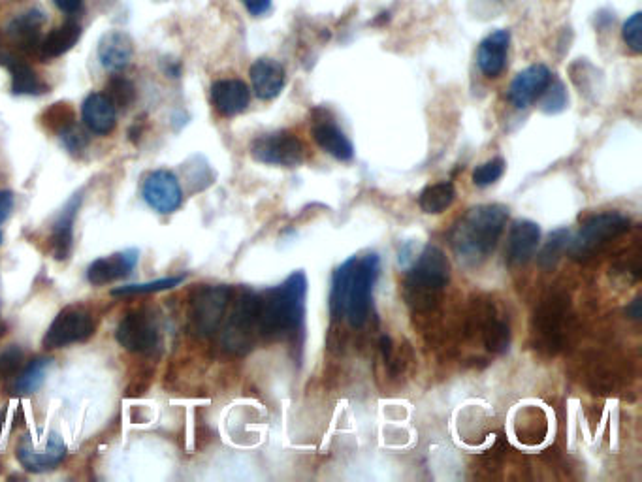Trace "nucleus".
<instances>
[{"label":"nucleus","mask_w":642,"mask_h":482,"mask_svg":"<svg viewBox=\"0 0 642 482\" xmlns=\"http://www.w3.org/2000/svg\"><path fill=\"white\" fill-rule=\"evenodd\" d=\"M381 272V260L370 253L362 258H349L332 277L330 311L334 319H347L353 328L368 321L371 292Z\"/></svg>","instance_id":"nucleus-1"},{"label":"nucleus","mask_w":642,"mask_h":482,"mask_svg":"<svg viewBox=\"0 0 642 482\" xmlns=\"http://www.w3.org/2000/svg\"><path fill=\"white\" fill-rule=\"evenodd\" d=\"M509 219V208L501 204H482L467 209L450 230L454 255L467 268H477L490 257Z\"/></svg>","instance_id":"nucleus-2"},{"label":"nucleus","mask_w":642,"mask_h":482,"mask_svg":"<svg viewBox=\"0 0 642 482\" xmlns=\"http://www.w3.org/2000/svg\"><path fill=\"white\" fill-rule=\"evenodd\" d=\"M307 277L304 272L289 275L279 287L258 296L257 328L264 338H290L300 332L305 317Z\"/></svg>","instance_id":"nucleus-3"},{"label":"nucleus","mask_w":642,"mask_h":482,"mask_svg":"<svg viewBox=\"0 0 642 482\" xmlns=\"http://www.w3.org/2000/svg\"><path fill=\"white\" fill-rule=\"evenodd\" d=\"M449 279L450 266L445 253L435 245H428L405 279L403 294L407 304L417 311L430 309L439 300Z\"/></svg>","instance_id":"nucleus-4"},{"label":"nucleus","mask_w":642,"mask_h":482,"mask_svg":"<svg viewBox=\"0 0 642 482\" xmlns=\"http://www.w3.org/2000/svg\"><path fill=\"white\" fill-rule=\"evenodd\" d=\"M629 219L618 211L597 213L584 221L577 236L569 240V255L577 260L592 257L605 243L626 234L629 230Z\"/></svg>","instance_id":"nucleus-5"},{"label":"nucleus","mask_w":642,"mask_h":482,"mask_svg":"<svg viewBox=\"0 0 642 482\" xmlns=\"http://www.w3.org/2000/svg\"><path fill=\"white\" fill-rule=\"evenodd\" d=\"M95 334V322L91 313L81 306H70L63 309L44 336V347L53 351V349H63L74 343L87 341Z\"/></svg>","instance_id":"nucleus-6"},{"label":"nucleus","mask_w":642,"mask_h":482,"mask_svg":"<svg viewBox=\"0 0 642 482\" xmlns=\"http://www.w3.org/2000/svg\"><path fill=\"white\" fill-rule=\"evenodd\" d=\"M251 157L270 166L296 168L304 162V144L287 130L262 134L251 144Z\"/></svg>","instance_id":"nucleus-7"},{"label":"nucleus","mask_w":642,"mask_h":482,"mask_svg":"<svg viewBox=\"0 0 642 482\" xmlns=\"http://www.w3.org/2000/svg\"><path fill=\"white\" fill-rule=\"evenodd\" d=\"M232 290L225 285L204 287L194 294L191 302V322L194 332L202 338L213 336L225 319Z\"/></svg>","instance_id":"nucleus-8"},{"label":"nucleus","mask_w":642,"mask_h":482,"mask_svg":"<svg viewBox=\"0 0 642 482\" xmlns=\"http://www.w3.org/2000/svg\"><path fill=\"white\" fill-rule=\"evenodd\" d=\"M257 322L258 294L243 290L226 324L225 336H223L226 349L234 353L247 351L253 343V330L257 328Z\"/></svg>","instance_id":"nucleus-9"},{"label":"nucleus","mask_w":642,"mask_h":482,"mask_svg":"<svg viewBox=\"0 0 642 482\" xmlns=\"http://www.w3.org/2000/svg\"><path fill=\"white\" fill-rule=\"evenodd\" d=\"M115 339L129 353L151 354L159 347V330L144 311H132L117 324Z\"/></svg>","instance_id":"nucleus-10"},{"label":"nucleus","mask_w":642,"mask_h":482,"mask_svg":"<svg viewBox=\"0 0 642 482\" xmlns=\"http://www.w3.org/2000/svg\"><path fill=\"white\" fill-rule=\"evenodd\" d=\"M142 194L149 208L162 215H170L179 209L183 202V193L177 177L168 170H155L147 174L142 185Z\"/></svg>","instance_id":"nucleus-11"},{"label":"nucleus","mask_w":642,"mask_h":482,"mask_svg":"<svg viewBox=\"0 0 642 482\" xmlns=\"http://www.w3.org/2000/svg\"><path fill=\"white\" fill-rule=\"evenodd\" d=\"M65 458L66 445L59 434H51L42 449H36L29 437H25L17 447L19 464L33 473H46L49 469H55Z\"/></svg>","instance_id":"nucleus-12"},{"label":"nucleus","mask_w":642,"mask_h":482,"mask_svg":"<svg viewBox=\"0 0 642 482\" xmlns=\"http://www.w3.org/2000/svg\"><path fill=\"white\" fill-rule=\"evenodd\" d=\"M552 81V74L545 65H531L514 78L509 87V100L514 108L524 110L545 93Z\"/></svg>","instance_id":"nucleus-13"},{"label":"nucleus","mask_w":642,"mask_h":482,"mask_svg":"<svg viewBox=\"0 0 642 482\" xmlns=\"http://www.w3.org/2000/svg\"><path fill=\"white\" fill-rule=\"evenodd\" d=\"M539 241H541V228L537 223L528 221V219L514 221L511 230H509L507 249H505L509 264L522 266V264L530 262L539 247Z\"/></svg>","instance_id":"nucleus-14"},{"label":"nucleus","mask_w":642,"mask_h":482,"mask_svg":"<svg viewBox=\"0 0 642 482\" xmlns=\"http://www.w3.org/2000/svg\"><path fill=\"white\" fill-rule=\"evenodd\" d=\"M138 257H140V253L136 249H129V251L117 253L112 257L98 258L89 266L87 279L95 287H102V285H108L113 281H119V279L130 275V272L136 268Z\"/></svg>","instance_id":"nucleus-15"},{"label":"nucleus","mask_w":642,"mask_h":482,"mask_svg":"<svg viewBox=\"0 0 642 482\" xmlns=\"http://www.w3.org/2000/svg\"><path fill=\"white\" fill-rule=\"evenodd\" d=\"M313 138L322 151L332 155L338 161H353L354 145L347 134L339 129L338 123L326 115L313 121Z\"/></svg>","instance_id":"nucleus-16"},{"label":"nucleus","mask_w":642,"mask_h":482,"mask_svg":"<svg viewBox=\"0 0 642 482\" xmlns=\"http://www.w3.org/2000/svg\"><path fill=\"white\" fill-rule=\"evenodd\" d=\"M44 23V12L27 10L12 19V23L8 25V36L17 49L25 53H40Z\"/></svg>","instance_id":"nucleus-17"},{"label":"nucleus","mask_w":642,"mask_h":482,"mask_svg":"<svg viewBox=\"0 0 642 482\" xmlns=\"http://www.w3.org/2000/svg\"><path fill=\"white\" fill-rule=\"evenodd\" d=\"M251 91L241 80H219L211 85V102L223 117H234L247 110Z\"/></svg>","instance_id":"nucleus-18"},{"label":"nucleus","mask_w":642,"mask_h":482,"mask_svg":"<svg viewBox=\"0 0 642 482\" xmlns=\"http://www.w3.org/2000/svg\"><path fill=\"white\" fill-rule=\"evenodd\" d=\"M511 44L509 31L488 34L477 51V65L486 78H498L507 65V53Z\"/></svg>","instance_id":"nucleus-19"},{"label":"nucleus","mask_w":642,"mask_h":482,"mask_svg":"<svg viewBox=\"0 0 642 482\" xmlns=\"http://www.w3.org/2000/svg\"><path fill=\"white\" fill-rule=\"evenodd\" d=\"M81 117L85 127L98 136L112 134L117 125V108L113 106L112 100L102 95L93 93L85 98L81 106Z\"/></svg>","instance_id":"nucleus-20"},{"label":"nucleus","mask_w":642,"mask_h":482,"mask_svg":"<svg viewBox=\"0 0 642 482\" xmlns=\"http://www.w3.org/2000/svg\"><path fill=\"white\" fill-rule=\"evenodd\" d=\"M253 91L260 100H273L281 95L285 83H287V74L281 63L273 59H258L255 65L249 70Z\"/></svg>","instance_id":"nucleus-21"},{"label":"nucleus","mask_w":642,"mask_h":482,"mask_svg":"<svg viewBox=\"0 0 642 482\" xmlns=\"http://www.w3.org/2000/svg\"><path fill=\"white\" fill-rule=\"evenodd\" d=\"M81 194H76L65 209L59 213L51 228V253L57 260H66L72 251L74 241V219L80 209Z\"/></svg>","instance_id":"nucleus-22"},{"label":"nucleus","mask_w":642,"mask_h":482,"mask_svg":"<svg viewBox=\"0 0 642 482\" xmlns=\"http://www.w3.org/2000/svg\"><path fill=\"white\" fill-rule=\"evenodd\" d=\"M132 53H134L132 40L129 34L121 31L104 34L98 44V59L106 70H112V72L127 68L132 59Z\"/></svg>","instance_id":"nucleus-23"},{"label":"nucleus","mask_w":642,"mask_h":482,"mask_svg":"<svg viewBox=\"0 0 642 482\" xmlns=\"http://www.w3.org/2000/svg\"><path fill=\"white\" fill-rule=\"evenodd\" d=\"M0 65L6 66L12 74V91L19 97H38L48 91L46 83L38 78L31 66L14 55H2Z\"/></svg>","instance_id":"nucleus-24"},{"label":"nucleus","mask_w":642,"mask_h":482,"mask_svg":"<svg viewBox=\"0 0 642 482\" xmlns=\"http://www.w3.org/2000/svg\"><path fill=\"white\" fill-rule=\"evenodd\" d=\"M81 38V27L74 21H68L65 25L53 29L51 33L42 40L40 44V57L42 59H57L68 53L70 49L78 44Z\"/></svg>","instance_id":"nucleus-25"},{"label":"nucleus","mask_w":642,"mask_h":482,"mask_svg":"<svg viewBox=\"0 0 642 482\" xmlns=\"http://www.w3.org/2000/svg\"><path fill=\"white\" fill-rule=\"evenodd\" d=\"M456 198V189L450 181H441V183H435V185H430L426 187L422 193H420V198H418V204H420V209L428 215H439L443 213L445 209L450 208V204L454 202Z\"/></svg>","instance_id":"nucleus-26"},{"label":"nucleus","mask_w":642,"mask_h":482,"mask_svg":"<svg viewBox=\"0 0 642 482\" xmlns=\"http://www.w3.org/2000/svg\"><path fill=\"white\" fill-rule=\"evenodd\" d=\"M49 366H51V360L46 356H38V358L31 360L25 366V370L21 371V375L17 377V394H34L40 386L44 385Z\"/></svg>","instance_id":"nucleus-27"},{"label":"nucleus","mask_w":642,"mask_h":482,"mask_svg":"<svg viewBox=\"0 0 642 482\" xmlns=\"http://www.w3.org/2000/svg\"><path fill=\"white\" fill-rule=\"evenodd\" d=\"M106 97L112 100L115 108L127 110L136 100V89H134L132 81L127 80V78L113 76L112 80L108 81V85H106Z\"/></svg>","instance_id":"nucleus-28"},{"label":"nucleus","mask_w":642,"mask_h":482,"mask_svg":"<svg viewBox=\"0 0 642 482\" xmlns=\"http://www.w3.org/2000/svg\"><path fill=\"white\" fill-rule=\"evenodd\" d=\"M484 345L488 347V351L492 353H505L511 345V328L509 324L503 321L488 322L484 328Z\"/></svg>","instance_id":"nucleus-29"},{"label":"nucleus","mask_w":642,"mask_h":482,"mask_svg":"<svg viewBox=\"0 0 642 482\" xmlns=\"http://www.w3.org/2000/svg\"><path fill=\"white\" fill-rule=\"evenodd\" d=\"M567 245H569V230L560 228V230L552 232L550 238L546 241L545 249H543L541 255H539V264H541L543 268H546V270H548V268H554L556 262L562 257V253L565 251Z\"/></svg>","instance_id":"nucleus-30"},{"label":"nucleus","mask_w":642,"mask_h":482,"mask_svg":"<svg viewBox=\"0 0 642 482\" xmlns=\"http://www.w3.org/2000/svg\"><path fill=\"white\" fill-rule=\"evenodd\" d=\"M539 98H541V110L548 115L563 112L567 106V91H565L562 81L554 80V78L546 87L545 93Z\"/></svg>","instance_id":"nucleus-31"},{"label":"nucleus","mask_w":642,"mask_h":482,"mask_svg":"<svg viewBox=\"0 0 642 482\" xmlns=\"http://www.w3.org/2000/svg\"><path fill=\"white\" fill-rule=\"evenodd\" d=\"M44 125L48 129L65 132L66 129H70L74 125V110L65 102L53 104L48 112L44 113Z\"/></svg>","instance_id":"nucleus-32"},{"label":"nucleus","mask_w":642,"mask_h":482,"mask_svg":"<svg viewBox=\"0 0 642 482\" xmlns=\"http://www.w3.org/2000/svg\"><path fill=\"white\" fill-rule=\"evenodd\" d=\"M183 281V277H166L159 281H151L144 285H127L113 290V296H129V294H151V292H161V290H170L177 287Z\"/></svg>","instance_id":"nucleus-33"},{"label":"nucleus","mask_w":642,"mask_h":482,"mask_svg":"<svg viewBox=\"0 0 642 482\" xmlns=\"http://www.w3.org/2000/svg\"><path fill=\"white\" fill-rule=\"evenodd\" d=\"M503 174H505V161L498 157V159L484 162V164L475 168L473 183L477 187H488V185H494L496 181H499Z\"/></svg>","instance_id":"nucleus-34"},{"label":"nucleus","mask_w":642,"mask_h":482,"mask_svg":"<svg viewBox=\"0 0 642 482\" xmlns=\"http://www.w3.org/2000/svg\"><path fill=\"white\" fill-rule=\"evenodd\" d=\"M198 159H200V157H194L193 161L185 166L187 181H189V185L193 187V191H202V189H206V187H209V185L213 183V176H211L208 162L202 159V164H198Z\"/></svg>","instance_id":"nucleus-35"},{"label":"nucleus","mask_w":642,"mask_h":482,"mask_svg":"<svg viewBox=\"0 0 642 482\" xmlns=\"http://www.w3.org/2000/svg\"><path fill=\"white\" fill-rule=\"evenodd\" d=\"M622 36L627 48L631 49L633 53H641L642 51V14L637 12L627 19L622 29Z\"/></svg>","instance_id":"nucleus-36"},{"label":"nucleus","mask_w":642,"mask_h":482,"mask_svg":"<svg viewBox=\"0 0 642 482\" xmlns=\"http://www.w3.org/2000/svg\"><path fill=\"white\" fill-rule=\"evenodd\" d=\"M23 366V351L17 345H10L0 354V377H12Z\"/></svg>","instance_id":"nucleus-37"},{"label":"nucleus","mask_w":642,"mask_h":482,"mask_svg":"<svg viewBox=\"0 0 642 482\" xmlns=\"http://www.w3.org/2000/svg\"><path fill=\"white\" fill-rule=\"evenodd\" d=\"M61 140L65 142L70 151H81L87 145V136L76 125H72L65 132H61Z\"/></svg>","instance_id":"nucleus-38"},{"label":"nucleus","mask_w":642,"mask_h":482,"mask_svg":"<svg viewBox=\"0 0 642 482\" xmlns=\"http://www.w3.org/2000/svg\"><path fill=\"white\" fill-rule=\"evenodd\" d=\"M251 16H264L272 8V0H241Z\"/></svg>","instance_id":"nucleus-39"},{"label":"nucleus","mask_w":642,"mask_h":482,"mask_svg":"<svg viewBox=\"0 0 642 482\" xmlns=\"http://www.w3.org/2000/svg\"><path fill=\"white\" fill-rule=\"evenodd\" d=\"M14 209V194L10 191H0V223H4Z\"/></svg>","instance_id":"nucleus-40"},{"label":"nucleus","mask_w":642,"mask_h":482,"mask_svg":"<svg viewBox=\"0 0 642 482\" xmlns=\"http://www.w3.org/2000/svg\"><path fill=\"white\" fill-rule=\"evenodd\" d=\"M53 4L65 14H76L80 12L83 0H53Z\"/></svg>","instance_id":"nucleus-41"},{"label":"nucleus","mask_w":642,"mask_h":482,"mask_svg":"<svg viewBox=\"0 0 642 482\" xmlns=\"http://www.w3.org/2000/svg\"><path fill=\"white\" fill-rule=\"evenodd\" d=\"M639 307H641V300L637 298V300L633 302V306H631V309H629V313L633 315V319H639V317H641V309H639Z\"/></svg>","instance_id":"nucleus-42"},{"label":"nucleus","mask_w":642,"mask_h":482,"mask_svg":"<svg viewBox=\"0 0 642 482\" xmlns=\"http://www.w3.org/2000/svg\"><path fill=\"white\" fill-rule=\"evenodd\" d=\"M0 243H2V232H0Z\"/></svg>","instance_id":"nucleus-43"}]
</instances>
